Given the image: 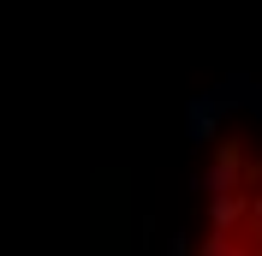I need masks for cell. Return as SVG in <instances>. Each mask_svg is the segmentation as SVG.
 Instances as JSON below:
<instances>
[{"label":"cell","instance_id":"6da1fadb","mask_svg":"<svg viewBox=\"0 0 262 256\" xmlns=\"http://www.w3.org/2000/svg\"><path fill=\"white\" fill-rule=\"evenodd\" d=\"M185 256H262V131L227 125L214 137Z\"/></svg>","mask_w":262,"mask_h":256}]
</instances>
